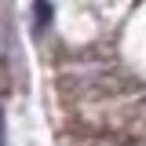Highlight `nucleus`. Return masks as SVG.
Returning <instances> with one entry per match:
<instances>
[{
  "label": "nucleus",
  "instance_id": "nucleus-1",
  "mask_svg": "<svg viewBox=\"0 0 146 146\" xmlns=\"http://www.w3.org/2000/svg\"><path fill=\"white\" fill-rule=\"evenodd\" d=\"M0 146H4V113H0Z\"/></svg>",
  "mask_w": 146,
  "mask_h": 146
}]
</instances>
